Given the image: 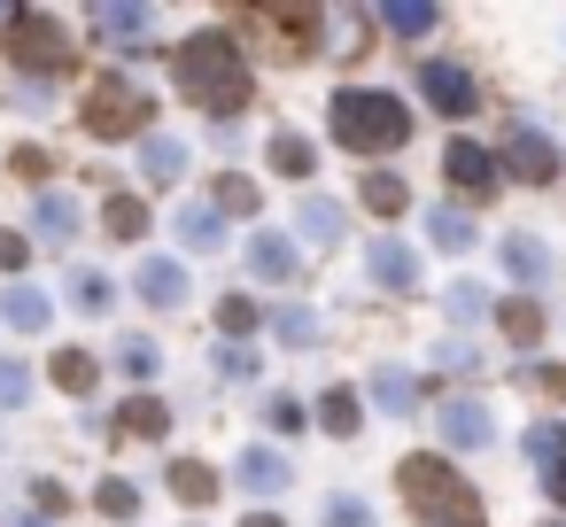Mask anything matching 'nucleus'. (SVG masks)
<instances>
[{
	"instance_id": "f257e3e1",
	"label": "nucleus",
	"mask_w": 566,
	"mask_h": 527,
	"mask_svg": "<svg viewBox=\"0 0 566 527\" xmlns=\"http://www.w3.org/2000/svg\"><path fill=\"white\" fill-rule=\"evenodd\" d=\"M164 63H171V86H179L202 117H218V125H233V117L249 109V94H256L249 55H241L226 32H195V40H187V48H171Z\"/></svg>"
},
{
	"instance_id": "f03ea898",
	"label": "nucleus",
	"mask_w": 566,
	"mask_h": 527,
	"mask_svg": "<svg viewBox=\"0 0 566 527\" xmlns=\"http://www.w3.org/2000/svg\"><path fill=\"white\" fill-rule=\"evenodd\" d=\"M396 488H403V504L427 519V527H481L489 512H481V488L450 465V457H434V450H411L403 465H396Z\"/></svg>"
},
{
	"instance_id": "7ed1b4c3",
	"label": "nucleus",
	"mask_w": 566,
	"mask_h": 527,
	"mask_svg": "<svg viewBox=\"0 0 566 527\" xmlns=\"http://www.w3.org/2000/svg\"><path fill=\"white\" fill-rule=\"evenodd\" d=\"M326 133H334L349 156H388V148L411 140V109H403L396 94H380V86H342V94L326 102Z\"/></svg>"
},
{
	"instance_id": "20e7f679",
	"label": "nucleus",
	"mask_w": 566,
	"mask_h": 527,
	"mask_svg": "<svg viewBox=\"0 0 566 527\" xmlns=\"http://www.w3.org/2000/svg\"><path fill=\"white\" fill-rule=\"evenodd\" d=\"M148 117H156V102L133 78H94L86 102H78V125L94 140H148Z\"/></svg>"
},
{
	"instance_id": "39448f33",
	"label": "nucleus",
	"mask_w": 566,
	"mask_h": 527,
	"mask_svg": "<svg viewBox=\"0 0 566 527\" xmlns=\"http://www.w3.org/2000/svg\"><path fill=\"white\" fill-rule=\"evenodd\" d=\"M0 40H9V63H17V71H32V78L71 71V40H63V24H55V17H40V9H17V24L0 32Z\"/></svg>"
},
{
	"instance_id": "423d86ee",
	"label": "nucleus",
	"mask_w": 566,
	"mask_h": 527,
	"mask_svg": "<svg viewBox=\"0 0 566 527\" xmlns=\"http://www.w3.org/2000/svg\"><path fill=\"white\" fill-rule=\"evenodd\" d=\"M520 187H551L558 179V140L543 133V125H527V117H512V133H504V156H496Z\"/></svg>"
},
{
	"instance_id": "0eeeda50",
	"label": "nucleus",
	"mask_w": 566,
	"mask_h": 527,
	"mask_svg": "<svg viewBox=\"0 0 566 527\" xmlns=\"http://www.w3.org/2000/svg\"><path fill=\"white\" fill-rule=\"evenodd\" d=\"M442 179H450L465 202H489V194L504 187V164H496L481 140H450V148H442Z\"/></svg>"
},
{
	"instance_id": "6e6552de",
	"label": "nucleus",
	"mask_w": 566,
	"mask_h": 527,
	"mask_svg": "<svg viewBox=\"0 0 566 527\" xmlns=\"http://www.w3.org/2000/svg\"><path fill=\"white\" fill-rule=\"evenodd\" d=\"M256 24L280 40V63H311L318 55V32H326L318 9H256Z\"/></svg>"
},
{
	"instance_id": "1a4fd4ad",
	"label": "nucleus",
	"mask_w": 566,
	"mask_h": 527,
	"mask_svg": "<svg viewBox=\"0 0 566 527\" xmlns=\"http://www.w3.org/2000/svg\"><path fill=\"white\" fill-rule=\"evenodd\" d=\"M133 295H140L148 310H179V303L195 295V280H187V264H171V256H148V264L133 272Z\"/></svg>"
},
{
	"instance_id": "9d476101",
	"label": "nucleus",
	"mask_w": 566,
	"mask_h": 527,
	"mask_svg": "<svg viewBox=\"0 0 566 527\" xmlns=\"http://www.w3.org/2000/svg\"><path fill=\"white\" fill-rule=\"evenodd\" d=\"M419 94H427L442 117H473V102H481L473 78H465L458 63H419Z\"/></svg>"
},
{
	"instance_id": "9b49d317",
	"label": "nucleus",
	"mask_w": 566,
	"mask_h": 527,
	"mask_svg": "<svg viewBox=\"0 0 566 527\" xmlns=\"http://www.w3.org/2000/svg\"><path fill=\"white\" fill-rule=\"evenodd\" d=\"M442 442H450V450H489V442H496V419H489V403H473V396H450V403H442Z\"/></svg>"
},
{
	"instance_id": "f8f14e48",
	"label": "nucleus",
	"mask_w": 566,
	"mask_h": 527,
	"mask_svg": "<svg viewBox=\"0 0 566 527\" xmlns=\"http://www.w3.org/2000/svg\"><path fill=\"white\" fill-rule=\"evenodd\" d=\"M233 481H241L249 496H280V488L295 481V465H287L280 450H264V442H249V450L233 457Z\"/></svg>"
},
{
	"instance_id": "ddd939ff",
	"label": "nucleus",
	"mask_w": 566,
	"mask_h": 527,
	"mask_svg": "<svg viewBox=\"0 0 566 527\" xmlns=\"http://www.w3.org/2000/svg\"><path fill=\"white\" fill-rule=\"evenodd\" d=\"M365 272H373L380 287H396V295H403V287H419V256H411L403 241H388V233H380V241H365Z\"/></svg>"
},
{
	"instance_id": "4468645a",
	"label": "nucleus",
	"mask_w": 566,
	"mask_h": 527,
	"mask_svg": "<svg viewBox=\"0 0 566 527\" xmlns=\"http://www.w3.org/2000/svg\"><path fill=\"white\" fill-rule=\"evenodd\" d=\"M527 457H535V473H543V496L566 504V426H535V434H527Z\"/></svg>"
},
{
	"instance_id": "2eb2a0df",
	"label": "nucleus",
	"mask_w": 566,
	"mask_h": 527,
	"mask_svg": "<svg viewBox=\"0 0 566 527\" xmlns=\"http://www.w3.org/2000/svg\"><path fill=\"white\" fill-rule=\"evenodd\" d=\"M295 233H303V241H318V249H334V241L349 233V210H342V202H326V194H303V202H295Z\"/></svg>"
},
{
	"instance_id": "dca6fc26",
	"label": "nucleus",
	"mask_w": 566,
	"mask_h": 527,
	"mask_svg": "<svg viewBox=\"0 0 566 527\" xmlns=\"http://www.w3.org/2000/svg\"><path fill=\"white\" fill-rule=\"evenodd\" d=\"M140 179H148V187H171V179H187V148H179L171 133H148V140H140Z\"/></svg>"
},
{
	"instance_id": "f3484780",
	"label": "nucleus",
	"mask_w": 566,
	"mask_h": 527,
	"mask_svg": "<svg viewBox=\"0 0 566 527\" xmlns=\"http://www.w3.org/2000/svg\"><path fill=\"white\" fill-rule=\"evenodd\" d=\"M249 272L272 280V287L295 280V241H287V233H249Z\"/></svg>"
},
{
	"instance_id": "a211bd4d",
	"label": "nucleus",
	"mask_w": 566,
	"mask_h": 527,
	"mask_svg": "<svg viewBox=\"0 0 566 527\" xmlns=\"http://www.w3.org/2000/svg\"><path fill=\"white\" fill-rule=\"evenodd\" d=\"M496 256H504V272H512L520 287H535V280H551V249H543L535 233H504V249H496Z\"/></svg>"
},
{
	"instance_id": "6ab92c4d",
	"label": "nucleus",
	"mask_w": 566,
	"mask_h": 527,
	"mask_svg": "<svg viewBox=\"0 0 566 527\" xmlns=\"http://www.w3.org/2000/svg\"><path fill=\"white\" fill-rule=\"evenodd\" d=\"M94 32H102L109 48H140V40L156 32V9H94Z\"/></svg>"
},
{
	"instance_id": "aec40b11",
	"label": "nucleus",
	"mask_w": 566,
	"mask_h": 527,
	"mask_svg": "<svg viewBox=\"0 0 566 527\" xmlns=\"http://www.w3.org/2000/svg\"><path fill=\"white\" fill-rule=\"evenodd\" d=\"M109 303H117V280H109L102 264H78V272H71V310H86V318H109Z\"/></svg>"
},
{
	"instance_id": "412c9836",
	"label": "nucleus",
	"mask_w": 566,
	"mask_h": 527,
	"mask_svg": "<svg viewBox=\"0 0 566 527\" xmlns=\"http://www.w3.org/2000/svg\"><path fill=\"white\" fill-rule=\"evenodd\" d=\"M32 225H40L48 249H63V241L78 233V202H71V194H40V202H32Z\"/></svg>"
},
{
	"instance_id": "4be33fe9",
	"label": "nucleus",
	"mask_w": 566,
	"mask_h": 527,
	"mask_svg": "<svg viewBox=\"0 0 566 527\" xmlns=\"http://www.w3.org/2000/svg\"><path fill=\"white\" fill-rule=\"evenodd\" d=\"M357 202H365L373 218H396V210L411 202V187H403L396 171H365V179H357Z\"/></svg>"
},
{
	"instance_id": "5701e85b",
	"label": "nucleus",
	"mask_w": 566,
	"mask_h": 527,
	"mask_svg": "<svg viewBox=\"0 0 566 527\" xmlns=\"http://www.w3.org/2000/svg\"><path fill=\"white\" fill-rule=\"evenodd\" d=\"M102 233H109V241H140V233H148V202H140V194H109V202H102Z\"/></svg>"
},
{
	"instance_id": "b1692460",
	"label": "nucleus",
	"mask_w": 566,
	"mask_h": 527,
	"mask_svg": "<svg viewBox=\"0 0 566 527\" xmlns=\"http://www.w3.org/2000/svg\"><path fill=\"white\" fill-rule=\"evenodd\" d=\"M179 241L210 256V249H226V218H218L210 202H187V210H179Z\"/></svg>"
},
{
	"instance_id": "393cba45",
	"label": "nucleus",
	"mask_w": 566,
	"mask_h": 527,
	"mask_svg": "<svg viewBox=\"0 0 566 527\" xmlns=\"http://www.w3.org/2000/svg\"><path fill=\"white\" fill-rule=\"evenodd\" d=\"M427 241H434L442 256H465V249H473V218L442 202V210H427Z\"/></svg>"
},
{
	"instance_id": "a878e982",
	"label": "nucleus",
	"mask_w": 566,
	"mask_h": 527,
	"mask_svg": "<svg viewBox=\"0 0 566 527\" xmlns=\"http://www.w3.org/2000/svg\"><path fill=\"white\" fill-rule=\"evenodd\" d=\"M55 388L63 396H94V380H102V357H86V349H55Z\"/></svg>"
},
{
	"instance_id": "bb28decb",
	"label": "nucleus",
	"mask_w": 566,
	"mask_h": 527,
	"mask_svg": "<svg viewBox=\"0 0 566 527\" xmlns=\"http://www.w3.org/2000/svg\"><path fill=\"white\" fill-rule=\"evenodd\" d=\"M48 310H55V303H48L40 287H9V295H0V318H9L17 334H40V326H48Z\"/></svg>"
},
{
	"instance_id": "cd10ccee",
	"label": "nucleus",
	"mask_w": 566,
	"mask_h": 527,
	"mask_svg": "<svg viewBox=\"0 0 566 527\" xmlns=\"http://www.w3.org/2000/svg\"><path fill=\"white\" fill-rule=\"evenodd\" d=\"M272 171H280V179H311V171H318V148H311L303 133H272Z\"/></svg>"
},
{
	"instance_id": "c85d7f7f",
	"label": "nucleus",
	"mask_w": 566,
	"mask_h": 527,
	"mask_svg": "<svg viewBox=\"0 0 566 527\" xmlns=\"http://www.w3.org/2000/svg\"><path fill=\"white\" fill-rule=\"evenodd\" d=\"M373 403L403 419V411H419V380H411V372H396V365H380V372H373Z\"/></svg>"
},
{
	"instance_id": "c756f323",
	"label": "nucleus",
	"mask_w": 566,
	"mask_h": 527,
	"mask_svg": "<svg viewBox=\"0 0 566 527\" xmlns=\"http://www.w3.org/2000/svg\"><path fill=\"white\" fill-rule=\"evenodd\" d=\"M109 426H117V434H140V442H148V434H164V426H171V411H164L156 396H133V403H117V419H109Z\"/></svg>"
},
{
	"instance_id": "7c9ffc66",
	"label": "nucleus",
	"mask_w": 566,
	"mask_h": 527,
	"mask_svg": "<svg viewBox=\"0 0 566 527\" xmlns=\"http://www.w3.org/2000/svg\"><path fill=\"white\" fill-rule=\"evenodd\" d=\"M171 496H179V504H210V496H218V473H210L202 457H171Z\"/></svg>"
},
{
	"instance_id": "2f4dec72",
	"label": "nucleus",
	"mask_w": 566,
	"mask_h": 527,
	"mask_svg": "<svg viewBox=\"0 0 566 527\" xmlns=\"http://www.w3.org/2000/svg\"><path fill=\"white\" fill-rule=\"evenodd\" d=\"M380 24H388L396 40H427V32L442 24V9H427V0H396V9H380Z\"/></svg>"
},
{
	"instance_id": "473e14b6",
	"label": "nucleus",
	"mask_w": 566,
	"mask_h": 527,
	"mask_svg": "<svg viewBox=\"0 0 566 527\" xmlns=\"http://www.w3.org/2000/svg\"><path fill=\"white\" fill-rule=\"evenodd\" d=\"M357 419H365L357 388H326V396H318V426H326V434H357Z\"/></svg>"
},
{
	"instance_id": "72a5a7b5",
	"label": "nucleus",
	"mask_w": 566,
	"mask_h": 527,
	"mask_svg": "<svg viewBox=\"0 0 566 527\" xmlns=\"http://www.w3.org/2000/svg\"><path fill=\"white\" fill-rule=\"evenodd\" d=\"M496 326H504V341H520V349H535V341H543V310H535V303H504V310H496Z\"/></svg>"
},
{
	"instance_id": "f704fd0d",
	"label": "nucleus",
	"mask_w": 566,
	"mask_h": 527,
	"mask_svg": "<svg viewBox=\"0 0 566 527\" xmlns=\"http://www.w3.org/2000/svg\"><path fill=\"white\" fill-rule=\"evenodd\" d=\"M94 512H102V519H117V527H125V519H133V512H140V488H133V481H117V473H109V481H102V488H94Z\"/></svg>"
},
{
	"instance_id": "c9c22d12",
	"label": "nucleus",
	"mask_w": 566,
	"mask_h": 527,
	"mask_svg": "<svg viewBox=\"0 0 566 527\" xmlns=\"http://www.w3.org/2000/svg\"><path fill=\"white\" fill-rule=\"evenodd\" d=\"M256 202H264L256 179H233V171L218 179V218H256Z\"/></svg>"
},
{
	"instance_id": "e433bc0d",
	"label": "nucleus",
	"mask_w": 566,
	"mask_h": 527,
	"mask_svg": "<svg viewBox=\"0 0 566 527\" xmlns=\"http://www.w3.org/2000/svg\"><path fill=\"white\" fill-rule=\"evenodd\" d=\"M218 334H226V341L256 334V303H249V295H226V303H218Z\"/></svg>"
},
{
	"instance_id": "4c0bfd02",
	"label": "nucleus",
	"mask_w": 566,
	"mask_h": 527,
	"mask_svg": "<svg viewBox=\"0 0 566 527\" xmlns=\"http://www.w3.org/2000/svg\"><path fill=\"white\" fill-rule=\"evenodd\" d=\"M32 396V365L24 357H0V411H17Z\"/></svg>"
},
{
	"instance_id": "58836bf2",
	"label": "nucleus",
	"mask_w": 566,
	"mask_h": 527,
	"mask_svg": "<svg viewBox=\"0 0 566 527\" xmlns=\"http://www.w3.org/2000/svg\"><path fill=\"white\" fill-rule=\"evenodd\" d=\"M156 365H164L156 341H125V349H117V372H125V380H156Z\"/></svg>"
},
{
	"instance_id": "ea45409f",
	"label": "nucleus",
	"mask_w": 566,
	"mask_h": 527,
	"mask_svg": "<svg viewBox=\"0 0 566 527\" xmlns=\"http://www.w3.org/2000/svg\"><path fill=\"white\" fill-rule=\"evenodd\" d=\"M9 171H17V179H55V156H48L40 140H24V148L9 156Z\"/></svg>"
},
{
	"instance_id": "a19ab883",
	"label": "nucleus",
	"mask_w": 566,
	"mask_h": 527,
	"mask_svg": "<svg viewBox=\"0 0 566 527\" xmlns=\"http://www.w3.org/2000/svg\"><path fill=\"white\" fill-rule=\"evenodd\" d=\"M280 341H287V349H311V341H318V318L287 303V310H280Z\"/></svg>"
},
{
	"instance_id": "79ce46f5",
	"label": "nucleus",
	"mask_w": 566,
	"mask_h": 527,
	"mask_svg": "<svg viewBox=\"0 0 566 527\" xmlns=\"http://www.w3.org/2000/svg\"><path fill=\"white\" fill-rule=\"evenodd\" d=\"M218 372H226V380H256V349H249V341H226V349H218Z\"/></svg>"
},
{
	"instance_id": "37998d69",
	"label": "nucleus",
	"mask_w": 566,
	"mask_h": 527,
	"mask_svg": "<svg viewBox=\"0 0 566 527\" xmlns=\"http://www.w3.org/2000/svg\"><path fill=\"white\" fill-rule=\"evenodd\" d=\"M326 527H373V504L365 496H334L326 504Z\"/></svg>"
},
{
	"instance_id": "c03bdc74",
	"label": "nucleus",
	"mask_w": 566,
	"mask_h": 527,
	"mask_svg": "<svg viewBox=\"0 0 566 527\" xmlns=\"http://www.w3.org/2000/svg\"><path fill=\"white\" fill-rule=\"evenodd\" d=\"M481 310H489V295H481L473 280H458V287H450V318H481Z\"/></svg>"
},
{
	"instance_id": "a18cd8bd",
	"label": "nucleus",
	"mask_w": 566,
	"mask_h": 527,
	"mask_svg": "<svg viewBox=\"0 0 566 527\" xmlns=\"http://www.w3.org/2000/svg\"><path fill=\"white\" fill-rule=\"evenodd\" d=\"M32 504H40V519H55V512L71 504V488H63V481H32Z\"/></svg>"
},
{
	"instance_id": "49530a36",
	"label": "nucleus",
	"mask_w": 566,
	"mask_h": 527,
	"mask_svg": "<svg viewBox=\"0 0 566 527\" xmlns=\"http://www.w3.org/2000/svg\"><path fill=\"white\" fill-rule=\"evenodd\" d=\"M24 256H32L24 233H0V272H24Z\"/></svg>"
},
{
	"instance_id": "de8ad7c7",
	"label": "nucleus",
	"mask_w": 566,
	"mask_h": 527,
	"mask_svg": "<svg viewBox=\"0 0 566 527\" xmlns=\"http://www.w3.org/2000/svg\"><path fill=\"white\" fill-rule=\"evenodd\" d=\"M272 426L295 434V426H303V403H295V396H272Z\"/></svg>"
},
{
	"instance_id": "09e8293b",
	"label": "nucleus",
	"mask_w": 566,
	"mask_h": 527,
	"mask_svg": "<svg viewBox=\"0 0 566 527\" xmlns=\"http://www.w3.org/2000/svg\"><path fill=\"white\" fill-rule=\"evenodd\" d=\"M527 380H535L543 396H566V365H527Z\"/></svg>"
},
{
	"instance_id": "8fccbe9b",
	"label": "nucleus",
	"mask_w": 566,
	"mask_h": 527,
	"mask_svg": "<svg viewBox=\"0 0 566 527\" xmlns=\"http://www.w3.org/2000/svg\"><path fill=\"white\" fill-rule=\"evenodd\" d=\"M442 365H450V372H481V357H473L465 341H442Z\"/></svg>"
},
{
	"instance_id": "3c124183",
	"label": "nucleus",
	"mask_w": 566,
	"mask_h": 527,
	"mask_svg": "<svg viewBox=\"0 0 566 527\" xmlns=\"http://www.w3.org/2000/svg\"><path fill=\"white\" fill-rule=\"evenodd\" d=\"M241 527H287V519H280V512H249Z\"/></svg>"
},
{
	"instance_id": "603ef678",
	"label": "nucleus",
	"mask_w": 566,
	"mask_h": 527,
	"mask_svg": "<svg viewBox=\"0 0 566 527\" xmlns=\"http://www.w3.org/2000/svg\"><path fill=\"white\" fill-rule=\"evenodd\" d=\"M9 527H55V519H40V512H24V519H9Z\"/></svg>"
},
{
	"instance_id": "864d4df0",
	"label": "nucleus",
	"mask_w": 566,
	"mask_h": 527,
	"mask_svg": "<svg viewBox=\"0 0 566 527\" xmlns=\"http://www.w3.org/2000/svg\"><path fill=\"white\" fill-rule=\"evenodd\" d=\"M9 24H17V17H0V32H9Z\"/></svg>"
},
{
	"instance_id": "5fc2aeb1",
	"label": "nucleus",
	"mask_w": 566,
	"mask_h": 527,
	"mask_svg": "<svg viewBox=\"0 0 566 527\" xmlns=\"http://www.w3.org/2000/svg\"><path fill=\"white\" fill-rule=\"evenodd\" d=\"M543 527H566V519H543Z\"/></svg>"
}]
</instances>
